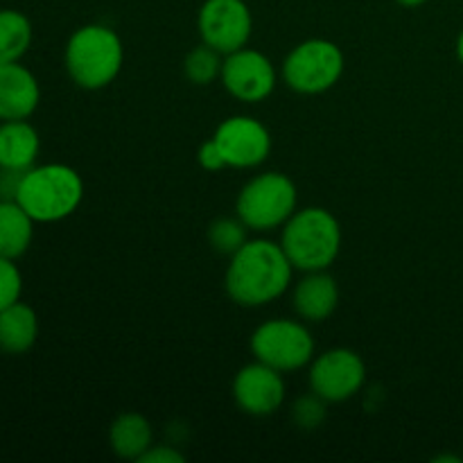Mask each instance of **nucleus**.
I'll use <instances>...</instances> for the list:
<instances>
[{
  "label": "nucleus",
  "instance_id": "3",
  "mask_svg": "<svg viewBox=\"0 0 463 463\" xmlns=\"http://www.w3.org/2000/svg\"><path fill=\"white\" fill-rule=\"evenodd\" d=\"M280 247L298 271H324L342 251L337 217L319 206L301 208L283 224Z\"/></svg>",
  "mask_w": 463,
  "mask_h": 463
},
{
  "label": "nucleus",
  "instance_id": "27",
  "mask_svg": "<svg viewBox=\"0 0 463 463\" xmlns=\"http://www.w3.org/2000/svg\"><path fill=\"white\" fill-rule=\"evenodd\" d=\"M398 5H402V7H420V5H425L428 0H396Z\"/></svg>",
  "mask_w": 463,
  "mask_h": 463
},
{
  "label": "nucleus",
  "instance_id": "22",
  "mask_svg": "<svg viewBox=\"0 0 463 463\" xmlns=\"http://www.w3.org/2000/svg\"><path fill=\"white\" fill-rule=\"evenodd\" d=\"M23 274L16 267V260L0 256V312L12 303L21 301Z\"/></svg>",
  "mask_w": 463,
  "mask_h": 463
},
{
  "label": "nucleus",
  "instance_id": "24",
  "mask_svg": "<svg viewBox=\"0 0 463 463\" xmlns=\"http://www.w3.org/2000/svg\"><path fill=\"white\" fill-rule=\"evenodd\" d=\"M197 161H199V165L208 172H220V170H224V167H229L226 165V158H224V154H222L220 145L215 143V138L206 140V143L199 147Z\"/></svg>",
  "mask_w": 463,
  "mask_h": 463
},
{
  "label": "nucleus",
  "instance_id": "6",
  "mask_svg": "<svg viewBox=\"0 0 463 463\" xmlns=\"http://www.w3.org/2000/svg\"><path fill=\"white\" fill-rule=\"evenodd\" d=\"M342 48L328 39H307L292 48L283 61V80L301 95H319L333 89L344 75Z\"/></svg>",
  "mask_w": 463,
  "mask_h": 463
},
{
  "label": "nucleus",
  "instance_id": "25",
  "mask_svg": "<svg viewBox=\"0 0 463 463\" xmlns=\"http://www.w3.org/2000/svg\"><path fill=\"white\" fill-rule=\"evenodd\" d=\"M25 172L0 167V202H16L18 188H21V181Z\"/></svg>",
  "mask_w": 463,
  "mask_h": 463
},
{
  "label": "nucleus",
  "instance_id": "26",
  "mask_svg": "<svg viewBox=\"0 0 463 463\" xmlns=\"http://www.w3.org/2000/svg\"><path fill=\"white\" fill-rule=\"evenodd\" d=\"M138 461L140 463H184L185 457L172 446H152Z\"/></svg>",
  "mask_w": 463,
  "mask_h": 463
},
{
  "label": "nucleus",
  "instance_id": "5",
  "mask_svg": "<svg viewBox=\"0 0 463 463\" xmlns=\"http://www.w3.org/2000/svg\"><path fill=\"white\" fill-rule=\"evenodd\" d=\"M298 193L294 181L283 172H265L253 176L240 190L235 211L251 231L279 229L297 213Z\"/></svg>",
  "mask_w": 463,
  "mask_h": 463
},
{
  "label": "nucleus",
  "instance_id": "2",
  "mask_svg": "<svg viewBox=\"0 0 463 463\" xmlns=\"http://www.w3.org/2000/svg\"><path fill=\"white\" fill-rule=\"evenodd\" d=\"M63 63L80 89H107L122 71L125 48L116 30L99 23L77 27L66 43Z\"/></svg>",
  "mask_w": 463,
  "mask_h": 463
},
{
  "label": "nucleus",
  "instance_id": "9",
  "mask_svg": "<svg viewBox=\"0 0 463 463\" xmlns=\"http://www.w3.org/2000/svg\"><path fill=\"white\" fill-rule=\"evenodd\" d=\"M366 380L364 360L351 348H330L310 362V387L326 402L355 396Z\"/></svg>",
  "mask_w": 463,
  "mask_h": 463
},
{
  "label": "nucleus",
  "instance_id": "11",
  "mask_svg": "<svg viewBox=\"0 0 463 463\" xmlns=\"http://www.w3.org/2000/svg\"><path fill=\"white\" fill-rule=\"evenodd\" d=\"M215 143L220 145L226 165L247 170L267 161L271 152V134L251 116H231L217 127Z\"/></svg>",
  "mask_w": 463,
  "mask_h": 463
},
{
  "label": "nucleus",
  "instance_id": "16",
  "mask_svg": "<svg viewBox=\"0 0 463 463\" xmlns=\"http://www.w3.org/2000/svg\"><path fill=\"white\" fill-rule=\"evenodd\" d=\"M39 337V317L34 307L16 301L0 312V351L7 355H23Z\"/></svg>",
  "mask_w": 463,
  "mask_h": 463
},
{
  "label": "nucleus",
  "instance_id": "4",
  "mask_svg": "<svg viewBox=\"0 0 463 463\" xmlns=\"http://www.w3.org/2000/svg\"><path fill=\"white\" fill-rule=\"evenodd\" d=\"M84 199L80 172L63 163L34 165L23 175L16 202L39 224H52L71 217Z\"/></svg>",
  "mask_w": 463,
  "mask_h": 463
},
{
  "label": "nucleus",
  "instance_id": "23",
  "mask_svg": "<svg viewBox=\"0 0 463 463\" xmlns=\"http://www.w3.org/2000/svg\"><path fill=\"white\" fill-rule=\"evenodd\" d=\"M326 419V401L312 392V396L298 398L294 405V420L298 428L315 430Z\"/></svg>",
  "mask_w": 463,
  "mask_h": 463
},
{
  "label": "nucleus",
  "instance_id": "18",
  "mask_svg": "<svg viewBox=\"0 0 463 463\" xmlns=\"http://www.w3.org/2000/svg\"><path fill=\"white\" fill-rule=\"evenodd\" d=\"M36 222L18 202H0V256L18 260L30 249Z\"/></svg>",
  "mask_w": 463,
  "mask_h": 463
},
{
  "label": "nucleus",
  "instance_id": "17",
  "mask_svg": "<svg viewBox=\"0 0 463 463\" xmlns=\"http://www.w3.org/2000/svg\"><path fill=\"white\" fill-rule=\"evenodd\" d=\"M109 443L120 459L138 461L154 446L152 425L143 414L127 411L118 416L109 428Z\"/></svg>",
  "mask_w": 463,
  "mask_h": 463
},
{
  "label": "nucleus",
  "instance_id": "15",
  "mask_svg": "<svg viewBox=\"0 0 463 463\" xmlns=\"http://www.w3.org/2000/svg\"><path fill=\"white\" fill-rule=\"evenodd\" d=\"M41 152L39 131L27 120L0 122V167L30 170L36 165Z\"/></svg>",
  "mask_w": 463,
  "mask_h": 463
},
{
  "label": "nucleus",
  "instance_id": "21",
  "mask_svg": "<svg viewBox=\"0 0 463 463\" xmlns=\"http://www.w3.org/2000/svg\"><path fill=\"white\" fill-rule=\"evenodd\" d=\"M247 231L249 226L240 217H220L208 226V242L217 253L231 258L249 240Z\"/></svg>",
  "mask_w": 463,
  "mask_h": 463
},
{
  "label": "nucleus",
  "instance_id": "10",
  "mask_svg": "<svg viewBox=\"0 0 463 463\" xmlns=\"http://www.w3.org/2000/svg\"><path fill=\"white\" fill-rule=\"evenodd\" d=\"M224 89L240 102H262L276 89V68L269 57L251 48H240L226 54L220 75Z\"/></svg>",
  "mask_w": 463,
  "mask_h": 463
},
{
  "label": "nucleus",
  "instance_id": "13",
  "mask_svg": "<svg viewBox=\"0 0 463 463\" xmlns=\"http://www.w3.org/2000/svg\"><path fill=\"white\" fill-rule=\"evenodd\" d=\"M41 86L21 61L0 63V122L27 120L39 109Z\"/></svg>",
  "mask_w": 463,
  "mask_h": 463
},
{
  "label": "nucleus",
  "instance_id": "7",
  "mask_svg": "<svg viewBox=\"0 0 463 463\" xmlns=\"http://www.w3.org/2000/svg\"><path fill=\"white\" fill-rule=\"evenodd\" d=\"M251 353L262 364L292 373L315 360V339L301 321L271 319L251 335Z\"/></svg>",
  "mask_w": 463,
  "mask_h": 463
},
{
  "label": "nucleus",
  "instance_id": "14",
  "mask_svg": "<svg viewBox=\"0 0 463 463\" xmlns=\"http://www.w3.org/2000/svg\"><path fill=\"white\" fill-rule=\"evenodd\" d=\"M292 303L301 319L312 324L326 321L339 306L337 280L328 274V269L306 271V276L294 288Z\"/></svg>",
  "mask_w": 463,
  "mask_h": 463
},
{
  "label": "nucleus",
  "instance_id": "28",
  "mask_svg": "<svg viewBox=\"0 0 463 463\" xmlns=\"http://www.w3.org/2000/svg\"><path fill=\"white\" fill-rule=\"evenodd\" d=\"M457 57H459V61L463 63V30H461L459 39H457Z\"/></svg>",
  "mask_w": 463,
  "mask_h": 463
},
{
  "label": "nucleus",
  "instance_id": "12",
  "mask_svg": "<svg viewBox=\"0 0 463 463\" xmlns=\"http://www.w3.org/2000/svg\"><path fill=\"white\" fill-rule=\"evenodd\" d=\"M233 398L249 416H271L285 402L283 373L262 362L242 366L233 380Z\"/></svg>",
  "mask_w": 463,
  "mask_h": 463
},
{
  "label": "nucleus",
  "instance_id": "1",
  "mask_svg": "<svg viewBox=\"0 0 463 463\" xmlns=\"http://www.w3.org/2000/svg\"><path fill=\"white\" fill-rule=\"evenodd\" d=\"M294 265L279 242L247 240L231 256L224 276L226 294L242 307H262L288 292Z\"/></svg>",
  "mask_w": 463,
  "mask_h": 463
},
{
  "label": "nucleus",
  "instance_id": "8",
  "mask_svg": "<svg viewBox=\"0 0 463 463\" xmlns=\"http://www.w3.org/2000/svg\"><path fill=\"white\" fill-rule=\"evenodd\" d=\"M202 43L226 54L244 48L251 39L253 16L244 0H206L197 16Z\"/></svg>",
  "mask_w": 463,
  "mask_h": 463
},
{
  "label": "nucleus",
  "instance_id": "20",
  "mask_svg": "<svg viewBox=\"0 0 463 463\" xmlns=\"http://www.w3.org/2000/svg\"><path fill=\"white\" fill-rule=\"evenodd\" d=\"M224 54L217 52L211 45L202 43L188 52L184 61V72L188 81L197 86H208L222 75V63H224Z\"/></svg>",
  "mask_w": 463,
  "mask_h": 463
},
{
  "label": "nucleus",
  "instance_id": "19",
  "mask_svg": "<svg viewBox=\"0 0 463 463\" xmlns=\"http://www.w3.org/2000/svg\"><path fill=\"white\" fill-rule=\"evenodd\" d=\"M34 30L18 9H0V63L21 61L30 50Z\"/></svg>",
  "mask_w": 463,
  "mask_h": 463
}]
</instances>
